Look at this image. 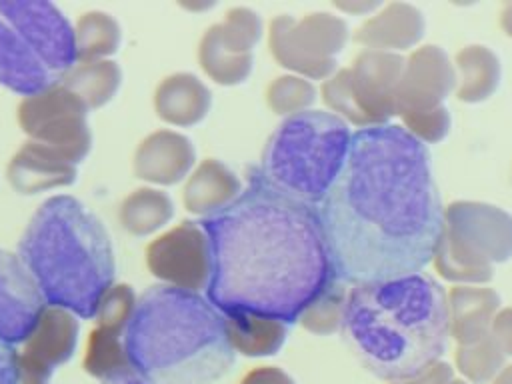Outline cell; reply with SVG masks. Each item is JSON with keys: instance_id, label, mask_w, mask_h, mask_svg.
I'll list each match as a JSON object with an SVG mask.
<instances>
[{"instance_id": "1", "label": "cell", "mask_w": 512, "mask_h": 384, "mask_svg": "<svg viewBox=\"0 0 512 384\" xmlns=\"http://www.w3.org/2000/svg\"><path fill=\"white\" fill-rule=\"evenodd\" d=\"M442 214L426 144L396 124L352 134L344 168L318 206L346 284L418 274L432 262Z\"/></svg>"}, {"instance_id": "2", "label": "cell", "mask_w": 512, "mask_h": 384, "mask_svg": "<svg viewBox=\"0 0 512 384\" xmlns=\"http://www.w3.org/2000/svg\"><path fill=\"white\" fill-rule=\"evenodd\" d=\"M200 224L212 252L204 294L222 314L252 312L290 326L338 278L318 208L272 188L256 170L230 206Z\"/></svg>"}, {"instance_id": "3", "label": "cell", "mask_w": 512, "mask_h": 384, "mask_svg": "<svg viewBox=\"0 0 512 384\" xmlns=\"http://www.w3.org/2000/svg\"><path fill=\"white\" fill-rule=\"evenodd\" d=\"M344 338L380 380L400 382L440 362L450 336L444 288L424 274L348 288Z\"/></svg>"}, {"instance_id": "4", "label": "cell", "mask_w": 512, "mask_h": 384, "mask_svg": "<svg viewBox=\"0 0 512 384\" xmlns=\"http://www.w3.org/2000/svg\"><path fill=\"white\" fill-rule=\"evenodd\" d=\"M124 344L146 384H214L236 360L224 314L202 294L162 284L138 298Z\"/></svg>"}, {"instance_id": "5", "label": "cell", "mask_w": 512, "mask_h": 384, "mask_svg": "<svg viewBox=\"0 0 512 384\" xmlns=\"http://www.w3.org/2000/svg\"><path fill=\"white\" fill-rule=\"evenodd\" d=\"M16 254L46 304L82 320L96 314L114 284V248L102 220L78 198L54 194L30 216Z\"/></svg>"}, {"instance_id": "6", "label": "cell", "mask_w": 512, "mask_h": 384, "mask_svg": "<svg viewBox=\"0 0 512 384\" xmlns=\"http://www.w3.org/2000/svg\"><path fill=\"white\" fill-rule=\"evenodd\" d=\"M352 132L332 112L308 110L284 122L268 138L260 178L282 194L320 206L348 158Z\"/></svg>"}, {"instance_id": "7", "label": "cell", "mask_w": 512, "mask_h": 384, "mask_svg": "<svg viewBox=\"0 0 512 384\" xmlns=\"http://www.w3.org/2000/svg\"><path fill=\"white\" fill-rule=\"evenodd\" d=\"M512 256V214L474 200H454L444 208L442 232L434 250L436 272L450 282L482 286L494 264Z\"/></svg>"}, {"instance_id": "8", "label": "cell", "mask_w": 512, "mask_h": 384, "mask_svg": "<svg viewBox=\"0 0 512 384\" xmlns=\"http://www.w3.org/2000/svg\"><path fill=\"white\" fill-rule=\"evenodd\" d=\"M404 64L406 58L396 52L362 50L350 68L324 80L320 96L346 124L360 126V130L386 126L396 116V88Z\"/></svg>"}, {"instance_id": "9", "label": "cell", "mask_w": 512, "mask_h": 384, "mask_svg": "<svg viewBox=\"0 0 512 384\" xmlns=\"http://www.w3.org/2000/svg\"><path fill=\"white\" fill-rule=\"evenodd\" d=\"M348 36V24L328 12H312L302 18L280 14L268 22L266 30L272 58L288 74L306 80H326L336 72L338 54Z\"/></svg>"}, {"instance_id": "10", "label": "cell", "mask_w": 512, "mask_h": 384, "mask_svg": "<svg viewBox=\"0 0 512 384\" xmlns=\"http://www.w3.org/2000/svg\"><path fill=\"white\" fill-rule=\"evenodd\" d=\"M16 120L26 140L52 146L76 164L92 150L88 108L60 82L20 98Z\"/></svg>"}, {"instance_id": "11", "label": "cell", "mask_w": 512, "mask_h": 384, "mask_svg": "<svg viewBox=\"0 0 512 384\" xmlns=\"http://www.w3.org/2000/svg\"><path fill=\"white\" fill-rule=\"evenodd\" d=\"M264 34L260 16L248 6H232L210 24L196 48L202 74L218 86H238L254 68V48Z\"/></svg>"}, {"instance_id": "12", "label": "cell", "mask_w": 512, "mask_h": 384, "mask_svg": "<svg viewBox=\"0 0 512 384\" xmlns=\"http://www.w3.org/2000/svg\"><path fill=\"white\" fill-rule=\"evenodd\" d=\"M144 262L158 284L202 294L212 276L208 234L194 220L168 226L146 244Z\"/></svg>"}, {"instance_id": "13", "label": "cell", "mask_w": 512, "mask_h": 384, "mask_svg": "<svg viewBox=\"0 0 512 384\" xmlns=\"http://www.w3.org/2000/svg\"><path fill=\"white\" fill-rule=\"evenodd\" d=\"M0 14L22 34L60 80L74 64V32L60 8L46 0H0Z\"/></svg>"}, {"instance_id": "14", "label": "cell", "mask_w": 512, "mask_h": 384, "mask_svg": "<svg viewBox=\"0 0 512 384\" xmlns=\"http://www.w3.org/2000/svg\"><path fill=\"white\" fill-rule=\"evenodd\" d=\"M78 336L80 318L64 308L46 304L32 332L16 348L20 384H48L52 372L74 356Z\"/></svg>"}, {"instance_id": "15", "label": "cell", "mask_w": 512, "mask_h": 384, "mask_svg": "<svg viewBox=\"0 0 512 384\" xmlns=\"http://www.w3.org/2000/svg\"><path fill=\"white\" fill-rule=\"evenodd\" d=\"M456 90V70L448 54L434 44L410 52L396 88V114L432 110Z\"/></svg>"}, {"instance_id": "16", "label": "cell", "mask_w": 512, "mask_h": 384, "mask_svg": "<svg viewBox=\"0 0 512 384\" xmlns=\"http://www.w3.org/2000/svg\"><path fill=\"white\" fill-rule=\"evenodd\" d=\"M44 306V296L20 256L0 248V340L18 348Z\"/></svg>"}, {"instance_id": "17", "label": "cell", "mask_w": 512, "mask_h": 384, "mask_svg": "<svg viewBox=\"0 0 512 384\" xmlns=\"http://www.w3.org/2000/svg\"><path fill=\"white\" fill-rule=\"evenodd\" d=\"M196 162L192 140L184 132L164 126L148 132L136 144L132 172L146 186L168 188L182 184Z\"/></svg>"}, {"instance_id": "18", "label": "cell", "mask_w": 512, "mask_h": 384, "mask_svg": "<svg viewBox=\"0 0 512 384\" xmlns=\"http://www.w3.org/2000/svg\"><path fill=\"white\" fill-rule=\"evenodd\" d=\"M78 178V164L52 146L24 140L6 164V182L16 194L36 196L68 188Z\"/></svg>"}, {"instance_id": "19", "label": "cell", "mask_w": 512, "mask_h": 384, "mask_svg": "<svg viewBox=\"0 0 512 384\" xmlns=\"http://www.w3.org/2000/svg\"><path fill=\"white\" fill-rule=\"evenodd\" d=\"M212 108L208 84L192 72H170L152 90V110L166 128H192L200 124Z\"/></svg>"}, {"instance_id": "20", "label": "cell", "mask_w": 512, "mask_h": 384, "mask_svg": "<svg viewBox=\"0 0 512 384\" xmlns=\"http://www.w3.org/2000/svg\"><path fill=\"white\" fill-rule=\"evenodd\" d=\"M424 28V16L416 6L408 2H388L356 28L354 42L362 44L364 50L398 54L416 46L424 36Z\"/></svg>"}, {"instance_id": "21", "label": "cell", "mask_w": 512, "mask_h": 384, "mask_svg": "<svg viewBox=\"0 0 512 384\" xmlns=\"http://www.w3.org/2000/svg\"><path fill=\"white\" fill-rule=\"evenodd\" d=\"M58 82L22 34L0 14V86L24 96Z\"/></svg>"}, {"instance_id": "22", "label": "cell", "mask_w": 512, "mask_h": 384, "mask_svg": "<svg viewBox=\"0 0 512 384\" xmlns=\"http://www.w3.org/2000/svg\"><path fill=\"white\" fill-rule=\"evenodd\" d=\"M242 192L240 178L218 158L196 162L182 182V206L202 220L230 206Z\"/></svg>"}, {"instance_id": "23", "label": "cell", "mask_w": 512, "mask_h": 384, "mask_svg": "<svg viewBox=\"0 0 512 384\" xmlns=\"http://www.w3.org/2000/svg\"><path fill=\"white\" fill-rule=\"evenodd\" d=\"M450 336L458 346L472 344L490 334L492 320L500 310V296L488 286L458 284L448 292Z\"/></svg>"}, {"instance_id": "24", "label": "cell", "mask_w": 512, "mask_h": 384, "mask_svg": "<svg viewBox=\"0 0 512 384\" xmlns=\"http://www.w3.org/2000/svg\"><path fill=\"white\" fill-rule=\"evenodd\" d=\"M176 214L172 196L164 188L138 186L118 204L120 228L136 238L156 236L168 228Z\"/></svg>"}, {"instance_id": "25", "label": "cell", "mask_w": 512, "mask_h": 384, "mask_svg": "<svg viewBox=\"0 0 512 384\" xmlns=\"http://www.w3.org/2000/svg\"><path fill=\"white\" fill-rule=\"evenodd\" d=\"M224 330L234 354L248 358L276 354L288 336V324L278 318L252 312L224 314Z\"/></svg>"}, {"instance_id": "26", "label": "cell", "mask_w": 512, "mask_h": 384, "mask_svg": "<svg viewBox=\"0 0 512 384\" xmlns=\"http://www.w3.org/2000/svg\"><path fill=\"white\" fill-rule=\"evenodd\" d=\"M456 98L466 104L488 100L500 84V60L482 44H470L456 52Z\"/></svg>"}, {"instance_id": "27", "label": "cell", "mask_w": 512, "mask_h": 384, "mask_svg": "<svg viewBox=\"0 0 512 384\" xmlns=\"http://www.w3.org/2000/svg\"><path fill=\"white\" fill-rule=\"evenodd\" d=\"M122 68L112 60L76 62L58 82L66 86L86 108L98 110L114 100L122 86Z\"/></svg>"}, {"instance_id": "28", "label": "cell", "mask_w": 512, "mask_h": 384, "mask_svg": "<svg viewBox=\"0 0 512 384\" xmlns=\"http://www.w3.org/2000/svg\"><path fill=\"white\" fill-rule=\"evenodd\" d=\"M82 368L102 384H116L136 376L126 352L124 332L94 326L86 338Z\"/></svg>"}, {"instance_id": "29", "label": "cell", "mask_w": 512, "mask_h": 384, "mask_svg": "<svg viewBox=\"0 0 512 384\" xmlns=\"http://www.w3.org/2000/svg\"><path fill=\"white\" fill-rule=\"evenodd\" d=\"M76 62L112 60L122 44V26L106 10H86L72 24Z\"/></svg>"}, {"instance_id": "30", "label": "cell", "mask_w": 512, "mask_h": 384, "mask_svg": "<svg viewBox=\"0 0 512 384\" xmlns=\"http://www.w3.org/2000/svg\"><path fill=\"white\" fill-rule=\"evenodd\" d=\"M346 296L348 288L346 282L340 278L332 280L298 316V322L304 330L328 336L334 334L338 328H342L344 320V308H346Z\"/></svg>"}, {"instance_id": "31", "label": "cell", "mask_w": 512, "mask_h": 384, "mask_svg": "<svg viewBox=\"0 0 512 384\" xmlns=\"http://www.w3.org/2000/svg\"><path fill=\"white\" fill-rule=\"evenodd\" d=\"M316 86L296 74H282L268 82L264 90V102L276 116L292 118L296 114L308 112L316 100Z\"/></svg>"}, {"instance_id": "32", "label": "cell", "mask_w": 512, "mask_h": 384, "mask_svg": "<svg viewBox=\"0 0 512 384\" xmlns=\"http://www.w3.org/2000/svg\"><path fill=\"white\" fill-rule=\"evenodd\" d=\"M504 354L492 336H484L478 342L458 346L456 366L474 384H484L494 380V376L504 368Z\"/></svg>"}, {"instance_id": "33", "label": "cell", "mask_w": 512, "mask_h": 384, "mask_svg": "<svg viewBox=\"0 0 512 384\" xmlns=\"http://www.w3.org/2000/svg\"><path fill=\"white\" fill-rule=\"evenodd\" d=\"M138 296L130 284L114 282L98 302L94 322L96 326L124 332L136 310Z\"/></svg>"}, {"instance_id": "34", "label": "cell", "mask_w": 512, "mask_h": 384, "mask_svg": "<svg viewBox=\"0 0 512 384\" xmlns=\"http://www.w3.org/2000/svg\"><path fill=\"white\" fill-rule=\"evenodd\" d=\"M402 120V128L412 134L422 144H436L444 140L450 132V112L442 104L432 110H418V112H404L398 114Z\"/></svg>"}, {"instance_id": "35", "label": "cell", "mask_w": 512, "mask_h": 384, "mask_svg": "<svg viewBox=\"0 0 512 384\" xmlns=\"http://www.w3.org/2000/svg\"><path fill=\"white\" fill-rule=\"evenodd\" d=\"M490 336L504 356H512V306L496 312L490 326Z\"/></svg>"}, {"instance_id": "36", "label": "cell", "mask_w": 512, "mask_h": 384, "mask_svg": "<svg viewBox=\"0 0 512 384\" xmlns=\"http://www.w3.org/2000/svg\"><path fill=\"white\" fill-rule=\"evenodd\" d=\"M238 384H296V382L278 366H256L248 370Z\"/></svg>"}, {"instance_id": "37", "label": "cell", "mask_w": 512, "mask_h": 384, "mask_svg": "<svg viewBox=\"0 0 512 384\" xmlns=\"http://www.w3.org/2000/svg\"><path fill=\"white\" fill-rule=\"evenodd\" d=\"M0 384H20L18 350L0 340Z\"/></svg>"}, {"instance_id": "38", "label": "cell", "mask_w": 512, "mask_h": 384, "mask_svg": "<svg viewBox=\"0 0 512 384\" xmlns=\"http://www.w3.org/2000/svg\"><path fill=\"white\" fill-rule=\"evenodd\" d=\"M452 380H454L452 368L446 362H436L412 378H406L400 382H390V384H450Z\"/></svg>"}, {"instance_id": "39", "label": "cell", "mask_w": 512, "mask_h": 384, "mask_svg": "<svg viewBox=\"0 0 512 384\" xmlns=\"http://www.w3.org/2000/svg\"><path fill=\"white\" fill-rule=\"evenodd\" d=\"M334 6L348 14H368L372 10H378L380 2H368V0H346V2H334Z\"/></svg>"}, {"instance_id": "40", "label": "cell", "mask_w": 512, "mask_h": 384, "mask_svg": "<svg viewBox=\"0 0 512 384\" xmlns=\"http://www.w3.org/2000/svg\"><path fill=\"white\" fill-rule=\"evenodd\" d=\"M500 28L506 36L512 38V2H506L500 10Z\"/></svg>"}, {"instance_id": "41", "label": "cell", "mask_w": 512, "mask_h": 384, "mask_svg": "<svg viewBox=\"0 0 512 384\" xmlns=\"http://www.w3.org/2000/svg\"><path fill=\"white\" fill-rule=\"evenodd\" d=\"M490 384H512V364L510 366H504Z\"/></svg>"}, {"instance_id": "42", "label": "cell", "mask_w": 512, "mask_h": 384, "mask_svg": "<svg viewBox=\"0 0 512 384\" xmlns=\"http://www.w3.org/2000/svg\"><path fill=\"white\" fill-rule=\"evenodd\" d=\"M184 10H188V12H202V10H210L212 6H214V2H182L180 4Z\"/></svg>"}, {"instance_id": "43", "label": "cell", "mask_w": 512, "mask_h": 384, "mask_svg": "<svg viewBox=\"0 0 512 384\" xmlns=\"http://www.w3.org/2000/svg\"><path fill=\"white\" fill-rule=\"evenodd\" d=\"M116 384H146V382L142 378H138V376H132V378H126V380L116 382Z\"/></svg>"}, {"instance_id": "44", "label": "cell", "mask_w": 512, "mask_h": 384, "mask_svg": "<svg viewBox=\"0 0 512 384\" xmlns=\"http://www.w3.org/2000/svg\"><path fill=\"white\" fill-rule=\"evenodd\" d=\"M450 384H468V382H464V380H452Z\"/></svg>"}]
</instances>
